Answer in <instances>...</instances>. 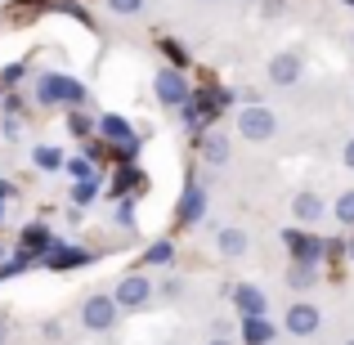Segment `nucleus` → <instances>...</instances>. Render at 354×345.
Returning a JSON list of instances; mask_svg holds the SVG:
<instances>
[{"label": "nucleus", "instance_id": "nucleus-13", "mask_svg": "<svg viewBox=\"0 0 354 345\" xmlns=\"http://www.w3.org/2000/svg\"><path fill=\"white\" fill-rule=\"evenodd\" d=\"M202 216H207V189L189 184V189H184V202H180V225H198Z\"/></svg>", "mask_w": 354, "mask_h": 345}, {"label": "nucleus", "instance_id": "nucleus-11", "mask_svg": "<svg viewBox=\"0 0 354 345\" xmlns=\"http://www.w3.org/2000/svg\"><path fill=\"white\" fill-rule=\"evenodd\" d=\"M283 242H287V247H292V256H296V260H319V256H323V242L314 238V233L287 229V233H283Z\"/></svg>", "mask_w": 354, "mask_h": 345}, {"label": "nucleus", "instance_id": "nucleus-28", "mask_svg": "<svg viewBox=\"0 0 354 345\" xmlns=\"http://www.w3.org/2000/svg\"><path fill=\"white\" fill-rule=\"evenodd\" d=\"M23 72H27V63H9V68L0 72V81H5V90H14V86H18V77H23Z\"/></svg>", "mask_w": 354, "mask_h": 345}, {"label": "nucleus", "instance_id": "nucleus-25", "mask_svg": "<svg viewBox=\"0 0 354 345\" xmlns=\"http://www.w3.org/2000/svg\"><path fill=\"white\" fill-rule=\"evenodd\" d=\"M332 211H337V220H341V225H354V189H346V193H341V198H337V207H332Z\"/></svg>", "mask_w": 354, "mask_h": 345}, {"label": "nucleus", "instance_id": "nucleus-23", "mask_svg": "<svg viewBox=\"0 0 354 345\" xmlns=\"http://www.w3.org/2000/svg\"><path fill=\"white\" fill-rule=\"evenodd\" d=\"M63 171H68L72 180H99V175H95V162H90V157H68V162H63Z\"/></svg>", "mask_w": 354, "mask_h": 345}, {"label": "nucleus", "instance_id": "nucleus-30", "mask_svg": "<svg viewBox=\"0 0 354 345\" xmlns=\"http://www.w3.org/2000/svg\"><path fill=\"white\" fill-rule=\"evenodd\" d=\"M157 292H162V296H166V301H175V296H180V292H184V283H180V278H166V283H162V287H157Z\"/></svg>", "mask_w": 354, "mask_h": 345}, {"label": "nucleus", "instance_id": "nucleus-20", "mask_svg": "<svg viewBox=\"0 0 354 345\" xmlns=\"http://www.w3.org/2000/svg\"><path fill=\"white\" fill-rule=\"evenodd\" d=\"M68 198H72V207H90L99 198V180H72Z\"/></svg>", "mask_w": 354, "mask_h": 345}, {"label": "nucleus", "instance_id": "nucleus-32", "mask_svg": "<svg viewBox=\"0 0 354 345\" xmlns=\"http://www.w3.org/2000/svg\"><path fill=\"white\" fill-rule=\"evenodd\" d=\"M9 198H14V184H9V180H0V202H9Z\"/></svg>", "mask_w": 354, "mask_h": 345}, {"label": "nucleus", "instance_id": "nucleus-12", "mask_svg": "<svg viewBox=\"0 0 354 345\" xmlns=\"http://www.w3.org/2000/svg\"><path fill=\"white\" fill-rule=\"evenodd\" d=\"M234 305H238V314L242 319H256V314H265V292L260 287H251V283H242V287H234Z\"/></svg>", "mask_w": 354, "mask_h": 345}, {"label": "nucleus", "instance_id": "nucleus-5", "mask_svg": "<svg viewBox=\"0 0 354 345\" xmlns=\"http://www.w3.org/2000/svg\"><path fill=\"white\" fill-rule=\"evenodd\" d=\"M153 95L162 99L166 108H184L193 99V90H189V81H184V72L180 68H162L153 77Z\"/></svg>", "mask_w": 354, "mask_h": 345}, {"label": "nucleus", "instance_id": "nucleus-1", "mask_svg": "<svg viewBox=\"0 0 354 345\" xmlns=\"http://www.w3.org/2000/svg\"><path fill=\"white\" fill-rule=\"evenodd\" d=\"M36 104L45 108H81L86 104V86L77 77H63V72H41L36 77Z\"/></svg>", "mask_w": 354, "mask_h": 345}, {"label": "nucleus", "instance_id": "nucleus-8", "mask_svg": "<svg viewBox=\"0 0 354 345\" xmlns=\"http://www.w3.org/2000/svg\"><path fill=\"white\" fill-rule=\"evenodd\" d=\"M301 72H305V63H301V54H292V50L269 59V81H274V86H296Z\"/></svg>", "mask_w": 354, "mask_h": 345}, {"label": "nucleus", "instance_id": "nucleus-4", "mask_svg": "<svg viewBox=\"0 0 354 345\" xmlns=\"http://www.w3.org/2000/svg\"><path fill=\"white\" fill-rule=\"evenodd\" d=\"M238 130H242V139H251V144H265V139L278 135V117L269 113V108H260V104H247L238 113Z\"/></svg>", "mask_w": 354, "mask_h": 345}, {"label": "nucleus", "instance_id": "nucleus-2", "mask_svg": "<svg viewBox=\"0 0 354 345\" xmlns=\"http://www.w3.org/2000/svg\"><path fill=\"white\" fill-rule=\"evenodd\" d=\"M99 135H104V144L113 148V153H121V157L139 153V135L121 113H99Z\"/></svg>", "mask_w": 354, "mask_h": 345}, {"label": "nucleus", "instance_id": "nucleus-15", "mask_svg": "<svg viewBox=\"0 0 354 345\" xmlns=\"http://www.w3.org/2000/svg\"><path fill=\"white\" fill-rule=\"evenodd\" d=\"M18 247L32 251L36 260H45V251L54 247V238H50V229H45V225H27V229H23V238H18Z\"/></svg>", "mask_w": 354, "mask_h": 345}, {"label": "nucleus", "instance_id": "nucleus-29", "mask_svg": "<svg viewBox=\"0 0 354 345\" xmlns=\"http://www.w3.org/2000/svg\"><path fill=\"white\" fill-rule=\"evenodd\" d=\"M162 50H166V59H171V68H184V50H180V41H162Z\"/></svg>", "mask_w": 354, "mask_h": 345}, {"label": "nucleus", "instance_id": "nucleus-18", "mask_svg": "<svg viewBox=\"0 0 354 345\" xmlns=\"http://www.w3.org/2000/svg\"><path fill=\"white\" fill-rule=\"evenodd\" d=\"M314 278H319V260H296V265L287 269V283H292L296 292H305V287H314Z\"/></svg>", "mask_w": 354, "mask_h": 345}, {"label": "nucleus", "instance_id": "nucleus-6", "mask_svg": "<svg viewBox=\"0 0 354 345\" xmlns=\"http://www.w3.org/2000/svg\"><path fill=\"white\" fill-rule=\"evenodd\" d=\"M113 296H117L121 310H139V305H148V296H153V283H148L144 274H126V278L117 283Z\"/></svg>", "mask_w": 354, "mask_h": 345}, {"label": "nucleus", "instance_id": "nucleus-26", "mask_svg": "<svg viewBox=\"0 0 354 345\" xmlns=\"http://www.w3.org/2000/svg\"><path fill=\"white\" fill-rule=\"evenodd\" d=\"M108 9L121 18H130V14H144V0H108Z\"/></svg>", "mask_w": 354, "mask_h": 345}, {"label": "nucleus", "instance_id": "nucleus-10", "mask_svg": "<svg viewBox=\"0 0 354 345\" xmlns=\"http://www.w3.org/2000/svg\"><path fill=\"white\" fill-rule=\"evenodd\" d=\"M292 211H296V220H301L305 229H314L323 220V198L314 189H305V193H296V202H292Z\"/></svg>", "mask_w": 354, "mask_h": 345}, {"label": "nucleus", "instance_id": "nucleus-31", "mask_svg": "<svg viewBox=\"0 0 354 345\" xmlns=\"http://www.w3.org/2000/svg\"><path fill=\"white\" fill-rule=\"evenodd\" d=\"M283 9H287V0H265V5H260V14H265V18H278Z\"/></svg>", "mask_w": 354, "mask_h": 345}, {"label": "nucleus", "instance_id": "nucleus-35", "mask_svg": "<svg viewBox=\"0 0 354 345\" xmlns=\"http://www.w3.org/2000/svg\"><path fill=\"white\" fill-rule=\"evenodd\" d=\"M207 345H234V341H225V337H216V341H207Z\"/></svg>", "mask_w": 354, "mask_h": 345}, {"label": "nucleus", "instance_id": "nucleus-27", "mask_svg": "<svg viewBox=\"0 0 354 345\" xmlns=\"http://www.w3.org/2000/svg\"><path fill=\"white\" fill-rule=\"evenodd\" d=\"M117 225H121V229H135V202H130V198H121V207H117Z\"/></svg>", "mask_w": 354, "mask_h": 345}, {"label": "nucleus", "instance_id": "nucleus-41", "mask_svg": "<svg viewBox=\"0 0 354 345\" xmlns=\"http://www.w3.org/2000/svg\"><path fill=\"white\" fill-rule=\"evenodd\" d=\"M346 345H354V341H346Z\"/></svg>", "mask_w": 354, "mask_h": 345}, {"label": "nucleus", "instance_id": "nucleus-36", "mask_svg": "<svg viewBox=\"0 0 354 345\" xmlns=\"http://www.w3.org/2000/svg\"><path fill=\"white\" fill-rule=\"evenodd\" d=\"M350 265H354V238H350Z\"/></svg>", "mask_w": 354, "mask_h": 345}, {"label": "nucleus", "instance_id": "nucleus-40", "mask_svg": "<svg viewBox=\"0 0 354 345\" xmlns=\"http://www.w3.org/2000/svg\"><path fill=\"white\" fill-rule=\"evenodd\" d=\"M350 45H354V36H350Z\"/></svg>", "mask_w": 354, "mask_h": 345}, {"label": "nucleus", "instance_id": "nucleus-21", "mask_svg": "<svg viewBox=\"0 0 354 345\" xmlns=\"http://www.w3.org/2000/svg\"><path fill=\"white\" fill-rule=\"evenodd\" d=\"M171 260H175V242L171 238H157L153 247L144 251V265H171Z\"/></svg>", "mask_w": 354, "mask_h": 345}, {"label": "nucleus", "instance_id": "nucleus-33", "mask_svg": "<svg viewBox=\"0 0 354 345\" xmlns=\"http://www.w3.org/2000/svg\"><path fill=\"white\" fill-rule=\"evenodd\" d=\"M341 157H346V166H350V171H354V139H350V144H346V153H341Z\"/></svg>", "mask_w": 354, "mask_h": 345}, {"label": "nucleus", "instance_id": "nucleus-34", "mask_svg": "<svg viewBox=\"0 0 354 345\" xmlns=\"http://www.w3.org/2000/svg\"><path fill=\"white\" fill-rule=\"evenodd\" d=\"M9 341V319H0V345Z\"/></svg>", "mask_w": 354, "mask_h": 345}, {"label": "nucleus", "instance_id": "nucleus-7", "mask_svg": "<svg viewBox=\"0 0 354 345\" xmlns=\"http://www.w3.org/2000/svg\"><path fill=\"white\" fill-rule=\"evenodd\" d=\"M319 323H323V314H319V305H310V301H296L292 310H287V332H292V337H314Z\"/></svg>", "mask_w": 354, "mask_h": 345}, {"label": "nucleus", "instance_id": "nucleus-9", "mask_svg": "<svg viewBox=\"0 0 354 345\" xmlns=\"http://www.w3.org/2000/svg\"><path fill=\"white\" fill-rule=\"evenodd\" d=\"M90 251L86 247H59V242H54L50 251H45V260L41 265H50V269H81V265H90Z\"/></svg>", "mask_w": 354, "mask_h": 345}, {"label": "nucleus", "instance_id": "nucleus-19", "mask_svg": "<svg viewBox=\"0 0 354 345\" xmlns=\"http://www.w3.org/2000/svg\"><path fill=\"white\" fill-rule=\"evenodd\" d=\"M202 157H207L211 166H225L229 162V139L220 135V130H211V135L202 139Z\"/></svg>", "mask_w": 354, "mask_h": 345}, {"label": "nucleus", "instance_id": "nucleus-14", "mask_svg": "<svg viewBox=\"0 0 354 345\" xmlns=\"http://www.w3.org/2000/svg\"><path fill=\"white\" fill-rule=\"evenodd\" d=\"M216 247H220V256H225V260H242V256H247V247H251V238L242 229H220L216 233Z\"/></svg>", "mask_w": 354, "mask_h": 345}, {"label": "nucleus", "instance_id": "nucleus-38", "mask_svg": "<svg viewBox=\"0 0 354 345\" xmlns=\"http://www.w3.org/2000/svg\"><path fill=\"white\" fill-rule=\"evenodd\" d=\"M0 95H5V81H0Z\"/></svg>", "mask_w": 354, "mask_h": 345}, {"label": "nucleus", "instance_id": "nucleus-3", "mask_svg": "<svg viewBox=\"0 0 354 345\" xmlns=\"http://www.w3.org/2000/svg\"><path fill=\"white\" fill-rule=\"evenodd\" d=\"M117 314H121L117 296H104V292L86 296V305H81V323H86V332H113Z\"/></svg>", "mask_w": 354, "mask_h": 345}, {"label": "nucleus", "instance_id": "nucleus-17", "mask_svg": "<svg viewBox=\"0 0 354 345\" xmlns=\"http://www.w3.org/2000/svg\"><path fill=\"white\" fill-rule=\"evenodd\" d=\"M63 162H68V157H63V148H54V144H36L32 148V166L36 171H63Z\"/></svg>", "mask_w": 354, "mask_h": 345}, {"label": "nucleus", "instance_id": "nucleus-37", "mask_svg": "<svg viewBox=\"0 0 354 345\" xmlns=\"http://www.w3.org/2000/svg\"><path fill=\"white\" fill-rule=\"evenodd\" d=\"M0 225H5V202H0Z\"/></svg>", "mask_w": 354, "mask_h": 345}, {"label": "nucleus", "instance_id": "nucleus-24", "mask_svg": "<svg viewBox=\"0 0 354 345\" xmlns=\"http://www.w3.org/2000/svg\"><path fill=\"white\" fill-rule=\"evenodd\" d=\"M139 184H144V180H139V171H121L117 184H113V193H117V198H130V193H139Z\"/></svg>", "mask_w": 354, "mask_h": 345}, {"label": "nucleus", "instance_id": "nucleus-39", "mask_svg": "<svg viewBox=\"0 0 354 345\" xmlns=\"http://www.w3.org/2000/svg\"><path fill=\"white\" fill-rule=\"evenodd\" d=\"M0 260H5V251H0Z\"/></svg>", "mask_w": 354, "mask_h": 345}, {"label": "nucleus", "instance_id": "nucleus-22", "mask_svg": "<svg viewBox=\"0 0 354 345\" xmlns=\"http://www.w3.org/2000/svg\"><path fill=\"white\" fill-rule=\"evenodd\" d=\"M68 130H72L77 139H86V135H95V130H99V117H90V113H81V108H72Z\"/></svg>", "mask_w": 354, "mask_h": 345}, {"label": "nucleus", "instance_id": "nucleus-16", "mask_svg": "<svg viewBox=\"0 0 354 345\" xmlns=\"http://www.w3.org/2000/svg\"><path fill=\"white\" fill-rule=\"evenodd\" d=\"M274 323H269L265 319V314H256V319H242V341H247V345H269V341H274Z\"/></svg>", "mask_w": 354, "mask_h": 345}]
</instances>
